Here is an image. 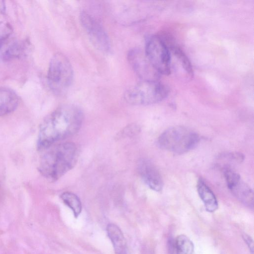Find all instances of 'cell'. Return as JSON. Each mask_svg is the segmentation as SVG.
Returning a JSON list of instances; mask_svg holds the SVG:
<instances>
[{
  "instance_id": "1",
  "label": "cell",
  "mask_w": 254,
  "mask_h": 254,
  "mask_svg": "<svg viewBox=\"0 0 254 254\" xmlns=\"http://www.w3.org/2000/svg\"><path fill=\"white\" fill-rule=\"evenodd\" d=\"M83 120L81 110L73 105L61 106L49 114L40 126L37 148L45 150L68 138L80 129Z\"/></svg>"
},
{
  "instance_id": "2",
  "label": "cell",
  "mask_w": 254,
  "mask_h": 254,
  "mask_svg": "<svg viewBox=\"0 0 254 254\" xmlns=\"http://www.w3.org/2000/svg\"><path fill=\"white\" fill-rule=\"evenodd\" d=\"M38 169L49 181H56L70 170L77 159V149L73 142L53 145L42 150Z\"/></svg>"
},
{
  "instance_id": "3",
  "label": "cell",
  "mask_w": 254,
  "mask_h": 254,
  "mask_svg": "<svg viewBox=\"0 0 254 254\" xmlns=\"http://www.w3.org/2000/svg\"><path fill=\"white\" fill-rule=\"evenodd\" d=\"M199 141L197 133L182 126H176L166 129L159 137L158 146L165 150L180 154L193 149Z\"/></svg>"
},
{
  "instance_id": "4",
  "label": "cell",
  "mask_w": 254,
  "mask_h": 254,
  "mask_svg": "<svg viewBox=\"0 0 254 254\" xmlns=\"http://www.w3.org/2000/svg\"><path fill=\"white\" fill-rule=\"evenodd\" d=\"M168 93V87L158 80H142L126 91L124 99L131 105H149L161 102Z\"/></svg>"
},
{
  "instance_id": "5",
  "label": "cell",
  "mask_w": 254,
  "mask_h": 254,
  "mask_svg": "<svg viewBox=\"0 0 254 254\" xmlns=\"http://www.w3.org/2000/svg\"><path fill=\"white\" fill-rule=\"evenodd\" d=\"M73 77L72 67L67 58L61 53L55 54L50 61L47 73L51 89L57 93L64 92L70 86Z\"/></svg>"
},
{
  "instance_id": "6",
  "label": "cell",
  "mask_w": 254,
  "mask_h": 254,
  "mask_svg": "<svg viewBox=\"0 0 254 254\" xmlns=\"http://www.w3.org/2000/svg\"><path fill=\"white\" fill-rule=\"evenodd\" d=\"M144 54L159 74L167 75L170 73V51L160 36L151 35L146 39Z\"/></svg>"
},
{
  "instance_id": "7",
  "label": "cell",
  "mask_w": 254,
  "mask_h": 254,
  "mask_svg": "<svg viewBox=\"0 0 254 254\" xmlns=\"http://www.w3.org/2000/svg\"><path fill=\"white\" fill-rule=\"evenodd\" d=\"M80 21L93 45L103 52L110 49V41L104 28L92 15L86 11L81 12Z\"/></svg>"
},
{
  "instance_id": "8",
  "label": "cell",
  "mask_w": 254,
  "mask_h": 254,
  "mask_svg": "<svg viewBox=\"0 0 254 254\" xmlns=\"http://www.w3.org/2000/svg\"><path fill=\"white\" fill-rule=\"evenodd\" d=\"M224 173L227 186L233 195L245 205L253 207L254 193L251 188L230 167H225Z\"/></svg>"
},
{
  "instance_id": "9",
  "label": "cell",
  "mask_w": 254,
  "mask_h": 254,
  "mask_svg": "<svg viewBox=\"0 0 254 254\" xmlns=\"http://www.w3.org/2000/svg\"><path fill=\"white\" fill-rule=\"evenodd\" d=\"M127 57L133 69L142 80H158L160 74L151 65L144 53L134 49L128 52Z\"/></svg>"
},
{
  "instance_id": "10",
  "label": "cell",
  "mask_w": 254,
  "mask_h": 254,
  "mask_svg": "<svg viewBox=\"0 0 254 254\" xmlns=\"http://www.w3.org/2000/svg\"><path fill=\"white\" fill-rule=\"evenodd\" d=\"M137 171L144 183L152 190L159 191L163 186L161 176L154 164L147 159H140L137 165Z\"/></svg>"
},
{
  "instance_id": "11",
  "label": "cell",
  "mask_w": 254,
  "mask_h": 254,
  "mask_svg": "<svg viewBox=\"0 0 254 254\" xmlns=\"http://www.w3.org/2000/svg\"><path fill=\"white\" fill-rule=\"evenodd\" d=\"M18 103V97L14 91L7 88L0 87V117L13 112Z\"/></svg>"
},
{
  "instance_id": "12",
  "label": "cell",
  "mask_w": 254,
  "mask_h": 254,
  "mask_svg": "<svg viewBox=\"0 0 254 254\" xmlns=\"http://www.w3.org/2000/svg\"><path fill=\"white\" fill-rule=\"evenodd\" d=\"M108 235L111 240L116 254H127L125 238L120 228L115 224L107 226Z\"/></svg>"
},
{
  "instance_id": "13",
  "label": "cell",
  "mask_w": 254,
  "mask_h": 254,
  "mask_svg": "<svg viewBox=\"0 0 254 254\" xmlns=\"http://www.w3.org/2000/svg\"><path fill=\"white\" fill-rule=\"evenodd\" d=\"M197 189L206 211L209 212L215 211L218 207V204L217 199L211 190L202 180L198 181Z\"/></svg>"
},
{
  "instance_id": "14",
  "label": "cell",
  "mask_w": 254,
  "mask_h": 254,
  "mask_svg": "<svg viewBox=\"0 0 254 254\" xmlns=\"http://www.w3.org/2000/svg\"><path fill=\"white\" fill-rule=\"evenodd\" d=\"M167 45L169 48L170 51L172 52L179 60L180 64L186 72H187L190 76H192L193 70L191 64L184 52L179 46L172 43L167 44Z\"/></svg>"
},
{
  "instance_id": "15",
  "label": "cell",
  "mask_w": 254,
  "mask_h": 254,
  "mask_svg": "<svg viewBox=\"0 0 254 254\" xmlns=\"http://www.w3.org/2000/svg\"><path fill=\"white\" fill-rule=\"evenodd\" d=\"M63 202L72 211L75 218L80 214L82 210V205L79 197L74 193L65 191L61 195Z\"/></svg>"
},
{
  "instance_id": "16",
  "label": "cell",
  "mask_w": 254,
  "mask_h": 254,
  "mask_svg": "<svg viewBox=\"0 0 254 254\" xmlns=\"http://www.w3.org/2000/svg\"><path fill=\"white\" fill-rule=\"evenodd\" d=\"M175 243L177 254H193V244L187 236L183 234L178 236Z\"/></svg>"
},
{
  "instance_id": "17",
  "label": "cell",
  "mask_w": 254,
  "mask_h": 254,
  "mask_svg": "<svg viewBox=\"0 0 254 254\" xmlns=\"http://www.w3.org/2000/svg\"><path fill=\"white\" fill-rule=\"evenodd\" d=\"M25 45L23 43L15 42L10 45L3 53L5 60H10L20 57L25 51Z\"/></svg>"
},
{
  "instance_id": "18",
  "label": "cell",
  "mask_w": 254,
  "mask_h": 254,
  "mask_svg": "<svg viewBox=\"0 0 254 254\" xmlns=\"http://www.w3.org/2000/svg\"><path fill=\"white\" fill-rule=\"evenodd\" d=\"M12 32L11 26L7 22H0V42L6 40Z\"/></svg>"
},
{
  "instance_id": "19",
  "label": "cell",
  "mask_w": 254,
  "mask_h": 254,
  "mask_svg": "<svg viewBox=\"0 0 254 254\" xmlns=\"http://www.w3.org/2000/svg\"><path fill=\"white\" fill-rule=\"evenodd\" d=\"M243 238L245 243L247 244L248 247H249L250 250L253 254L254 251V244L253 239L250 236L246 234H243Z\"/></svg>"
},
{
  "instance_id": "20",
  "label": "cell",
  "mask_w": 254,
  "mask_h": 254,
  "mask_svg": "<svg viewBox=\"0 0 254 254\" xmlns=\"http://www.w3.org/2000/svg\"><path fill=\"white\" fill-rule=\"evenodd\" d=\"M5 4L4 1H0V12H4L5 11Z\"/></svg>"
}]
</instances>
